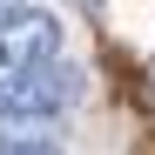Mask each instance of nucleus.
<instances>
[{
	"label": "nucleus",
	"instance_id": "nucleus-5",
	"mask_svg": "<svg viewBox=\"0 0 155 155\" xmlns=\"http://www.w3.org/2000/svg\"><path fill=\"white\" fill-rule=\"evenodd\" d=\"M148 101H155V61H148Z\"/></svg>",
	"mask_w": 155,
	"mask_h": 155
},
{
	"label": "nucleus",
	"instance_id": "nucleus-7",
	"mask_svg": "<svg viewBox=\"0 0 155 155\" xmlns=\"http://www.w3.org/2000/svg\"><path fill=\"white\" fill-rule=\"evenodd\" d=\"M0 81H7V68H0Z\"/></svg>",
	"mask_w": 155,
	"mask_h": 155
},
{
	"label": "nucleus",
	"instance_id": "nucleus-2",
	"mask_svg": "<svg viewBox=\"0 0 155 155\" xmlns=\"http://www.w3.org/2000/svg\"><path fill=\"white\" fill-rule=\"evenodd\" d=\"M61 61V20L47 7H14L0 20V68L27 74V68H54Z\"/></svg>",
	"mask_w": 155,
	"mask_h": 155
},
{
	"label": "nucleus",
	"instance_id": "nucleus-4",
	"mask_svg": "<svg viewBox=\"0 0 155 155\" xmlns=\"http://www.w3.org/2000/svg\"><path fill=\"white\" fill-rule=\"evenodd\" d=\"M14 7H27V0H0V20H7V14H14Z\"/></svg>",
	"mask_w": 155,
	"mask_h": 155
},
{
	"label": "nucleus",
	"instance_id": "nucleus-6",
	"mask_svg": "<svg viewBox=\"0 0 155 155\" xmlns=\"http://www.w3.org/2000/svg\"><path fill=\"white\" fill-rule=\"evenodd\" d=\"M81 7H108V0H81Z\"/></svg>",
	"mask_w": 155,
	"mask_h": 155
},
{
	"label": "nucleus",
	"instance_id": "nucleus-3",
	"mask_svg": "<svg viewBox=\"0 0 155 155\" xmlns=\"http://www.w3.org/2000/svg\"><path fill=\"white\" fill-rule=\"evenodd\" d=\"M0 155H68L47 128H14V135H0Z\"/></svg>",
	"mask_w": 155,
	"mask_h": 155
},
{
	"label": "nucleus",
	"instance_id": "nucleus-1",
	"mask_svg": "<svg viewBox=\"0 0 155 155\" xmlns=\"http://www.w3.org/2000/svg\"><path fill=\"white\" fill-rule=\"evenodd\" d=\"M68 101H74V74L61 61L7 74V81H0V128H41V121H54Z\"/></svg>",
	"mask_w": 155,
	"mask_h": 155
}]
</instances>
